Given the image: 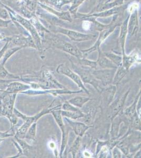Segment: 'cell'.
<instances>
[{
	"instance_id": "6",
	"label": "cell",
	"mask_w": 141,
	"mask_h": 158,
	"mask_svg": "<svg viewBox=\"0 0 141 158\" xmlns=\"http://www.w3.org/2000/svg\"><path fill=\"white\" fill-rule=\"evenodd\" d=\"M51 113L53 115L57 124L59 125L60 128H61V131L62 132V146H61V152L62 153L66 145V141H67V139H66L67 135H66V128L65 127L64 124L63 123L62 118L61 110H52Z\"/></svg>"
},
{
	"instance_id": "8",
	"label": "cell",
	"mask_w": 141,
	"mask_h": 158,
	"mask_svg": "<svg viewBox=\"0 0 141 158\" xmlns=\"http://www.w3.org/2000/svg\"><path fill=\"white\" fill-rule=\"evenodd\" d=\"M30 88L31 86L29 85H25L19 82H13L8 85L7 88L4 92L9 94H17L19 92L25 91Z\"/></svg>"
},
{
	"instance_id": "15",
	"label": "cell",
	"mask_w": 141,
	"mask_h": 158,
	"mask_svg": "<svg viewBox=\"0 0 141 158\" xmlns=\"http://www.w3.org/2000/svg\"><path fill=\"white\" fill-rule=\"evenodd\" d=\"M127 94H128V92H127L124 97H123L121 99H120L118 101V102L114 104V106L113 107L112 113L113 116H114L115 114L118 113V110H120V109L122 108V106L124 103V101L126 99Z\"/></svg>"
},
{
	"instance_id": "17",
	"label": "cell",
	"mask_w": 141,
	"mask_h": 158,
	"mask_svg": "<svg viewBox=\"0 0 141 158\" xmlns=\"http://www.w3.org/2000/svg\"><path fill=\"white\" fill-rule=\"evenodd\" d=\"M8 132H9V131H7L6 132H0V138L5 139L6 138H8V137H11L13 135L12 134H9Z\"/></svg>"
},
{
	"instance_id": "13",
	"label": "cell",
	"mask_w": 141,
	"mask_h": 158,
	"mask_svg": "<svg viewBox=\"0 0 141 158\" xmlns=\"http://www.w3.org/2000/svg\"><path fill=\"white\" fill-rule=\"evenodd\" d=\"M36 129V123L34 122L29 128L25 135L24 138L29 139V140H34L35 137Z\"/></svg>"
},
{
	"instance_id": "12",
	"label": "cell",
	"mask_w": 141,
	"mask_h": 158,
	"mask_svg": "<svg viewBox=\"0 0 141 158\" xmlns=\"http://www.w3.org/2000/svg\"><path fill=\"white\" fill-rule=\"evenodd\" d=\"M127 71V70L124 67L119 68L118 71L114 75L113 80V83L115 85L120 82V81H121L122 79H123L124 77V76L126 75Z\"/></svg>"
},
{
	"instance_id": "18",
	"label": "cell",
	"mask_w": 141,
	"mask_h": 158,
	"mask_svg": "<svg viewBox=\"0 0 141 158\" xmlns=\"http://www.w3.org/2000/svg\"><path fill=\"white\" fill-rule=\"evenodd\" d=\"M138 7H139V4L138 3L132 4L129 7V11H130V12L132 13L135 9H136V8H138Z\"/></svg>"
},
{
	"instance_id": "11",
	"label": "cell",
	"mask_w": 141,
	"mask_h": 158,
	"mask_svg": "<svg viewBox=\"0 0 141 158\" xmlns=\"http://www.w3.org/2000/svg\"><path fill=\"white\" fill-rule=\"evenodd\" d=\"M61 115L67 118H71L73 120H76L80 118L84 117V114L80 110L74 111H65L61 110Z\"/></svg>"
},
{
	"instance_id": "9",
	"label": "cell",
	"mask_w": 141,
	"mask_h": 158,
	"mask_svg": "<svg viewBox=\"0 0 141 158\" xmlns=\"http://www.w3.org/2000/svg\"><path fill=\"white\" fill-rule=\"evenodd\" d=\"M66 118L68 123L71 125L72 128L75 132V134L78 135L79 136L82 137L86 131L89 128V126H86L81 122H74L70 119H68L67 118Z\"/></svg>"
},
{
	"instance_id": "2",
	"label": "cell",
	"mask_w": 141,
	"mask_h": 158,
	"mask_svg": "<svg viewBox=\"0 0 141 158\" xmlns=\"http://www.w3.org/2000/svg\"><path fill=\"white\" fill-rule=\"evenodd\" d=\"M48 112H49L48 110H44L43 111L38 113L35 116L28 117L24 115L23 114H22V113L18 111L17 110L14 109V113L15 115H16L18 117L22 118L24 121L23 124L18 130L16 133H15V138L22 139H24L27 131L29 129V128L31 126L34 122H36V121L38 120L40 117L45 114V113H48Z\"/></svg>"
},
{
	"instance_id": "7",
	"label": "cell",
	"mask_w": 141,
	"mask_h": 158,
	"mask_svg": "<svg viewBox=\"0 0 141 158\" xmlns=\"http://www.w3.org/2000/svg\"><path fill=\"white\" fill-rule=\"evenodd\" d=\"M12 52L9 51L5 55L3 59L0 62V79H19V76H15L14 74L10 73L4 68V64L7 61L9 57L12 54Z\"/></svg>"
},
{
	"instance_id": "10",
	"label": "cell",
	"mask_w": 141,
	"mask_h": 158,
	"mask_svg": "<svg viewBox=\"0 0 141 158\" xmlns=\"http://www.w3.org/2000/svg\"><path fill=\"white\" fill-rule=\"evenodd\" d=\"M91 99L84 97H75L68 101V102L77 108H82L85 103L88 102Z\"/></svg>"
},
{
	"instance_id": "20",
	"label": "cell",
	"mask_w": 141,
	"mask_h": 158,
	"mask_svg": "<svg viewBox=\"0 0 141 158\" xmlns=\"http://www.w3.org/2000/svg\"><path fill=\"white\" fill-rule=\"evenodd\" d=\"M6 48H7V45H5V47H4L2 50L0 51V59H1V58L3 56V55L4 54V52H6Z\"/></svg>"
},
{
	"instance_id": "3",
	"label": "cell",
	"mask_w": 141,
	"mask_h": 158,
	"mask_svg": "<svg viewBox=\"0 0 141 158\" xmlns=\"http://www.w3.org/2000/svg\"><path fill=\"white\" fill-rule=\"evenodd\" d=\"M72 67L74 71L78 74L82 82H84V83H89L92 85L98 91H101L102 88L101 86L100 81H98V80H97L93 76L91 72H90L89 70H85L83 68L77 67L73 64Z\"/></svg>"
},
{
	"instance_id": "4",
	"label": "cell",
	"mask_w": 141,
	"mask_h": 158,
	"mask_svg": "<svg viewBox=\"0 0 141 158\" xmlns=\"http://www.w3.org/2000/svg\"><path fill=\"white\" fill-rule=\"evenodd\" d=\"M92 73L97 80L101 81L104 85L111 84L115 73V69H102V70H95Z\"/></svg>"
},
{
	"instance_id": "1",
	"label": "cell",
	"mask_w": 141,
	"mask_h": 158,
	"mask_svg": "<svg viewBox=\"0 0 141 158\" xmlns=\"http://www.w3.org/2000/svg\"><path fill=\"white\" fill-rule=\"evenodd\" d=\"M16 94H9L2 90L0 92L1 103L0 104V115L9 118L12 124V128L17 123V118L14 114V105Z\"/></svg>"
},
{
	"instance_id": "19",
	"label": "cell",
	"mask_w": 141,
	"mask_h": 158,
	"mask_svg": "<svg viewBox=\"0 0 141 158\" xmlns=\"http://www.w3.org/2000/svg\"><path fill=\"white\" fill-rule=\"evenodd\" d=\"M83 27L85 30H88V29H89L90 27V23L88 21L84 22L83 23Z\"/></svg>"
},
{
	"instance_id": "5",
	"label": "cell",
	"mask_w": 141,
	"mask_h": 158,
	"mask_svg": "<svg viewBox=\"0 0 141 158\" xmlns=\"http://www.w3.org/2000/svg\"><path fill=\"white\" fill-rule=\"evenodd\" d=\"M56 71L58 73L62 74L70 77V79H72L80 88L83 89L87 94H89V92L84 86L82 81L80 77L78 76V74L72 71L70 68H68L64 65L61 64L57 67Z\"/></svg>"
},
{
	"instance_id": "16",
	"label": "cell",
	"mask_w": 141,
	"mask_h": 158,
	"mask_svg": "<svg viewBox=\"0 0 141 158\" xmlns=\"http://www.w3.org/2000/svg\"><path fill=\"white\" fill-rule=\"evenodd\" d=\"M80 138H78L77 139V140L75 141V142H74V144L73 146L72 147V153H74L77 152V149L79 148V143H80Z\"/></svg>"
},
{
	"instance_id": "14",
	"label": "cell",
	"mask_w": 141,
	"mask_h": 158,
	"mask_svg": "<svg viewBox=\"0 0 141 158\" xmlns=\"http://www.w3.org/2000/svg\"><path fill=\"white\" fill-rule=\"evenodd\" d=\"M98 64L102 69H116V65L111 61L106 59L100 60Z\"/></svg>"
}]
</instances>
